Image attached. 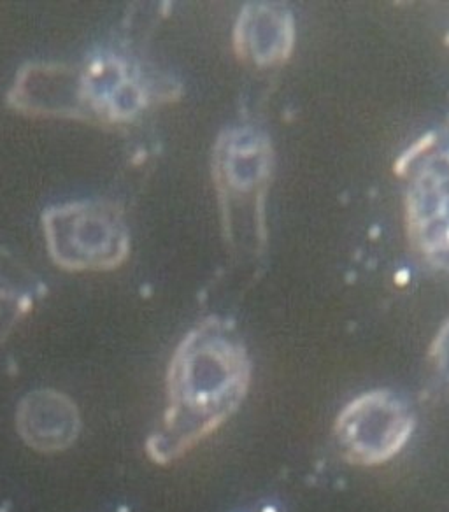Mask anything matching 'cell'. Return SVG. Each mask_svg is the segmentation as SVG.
I'll use <instances>...</instances> for the list:
<instances>
[{
  "label": "cell",
  "instance_id": "2",
  "mask_svg": "<svg viewBox=\"0 0 449 512\" xmlns=\"http://www.w3.org/2000/svg\"><path fill=\"white\" fill-rule=\"evenodd\" d=\"M48 251L67 271H109L129 253L122 214L107 202H69L51 207L43 218Z\"/></svg>",
  "mask_w": 449,
  "mask_h": 512
},
{
  "label": "cell",
  "instance_id": "1",
  "mask_svg": "<svg viewBox=\"0 0 449 512\" xmlns=\"http://www.w3.org/2000/svg\"><path fill=\"white\" fill-rule=\"evenodd\" d=\"M251 381V362L236 330L209 318L188 332L167 372V407L146 441V455L171 465L206 441L241 407Z\"/></svg>",
  "mask_w": 449,
  "mask_h": 512
},
{
  "label": "cell",
  "instance_id": "8",
  "mask_svg": "<svg viewBox=\"0 0 449 512\" xmlns=\"http://www.w3.org/2000/svg\"><path fill=\"white\" fill-rule=\"evenodd\" d=\"M435 362L442 377L449 384V325L442 330L434 344Z\"/></svg>",
  "mask_w": 449,
  "mask_h": 512
},
{
  "label": "cell",
  "instance_id": "3",
  "mask_svg": "<svg viewBox=\"0 0 449 512\" xmlns=\"http://www.w3.org/2000/svg\"><path fill=\"white\" fill-rule=\"evenodd\" d=\"M416 427L413 409L386 390L364 393L335 420V441L346 462L378 467L406 448Z\"/></svg>",
  "mask_w": 449,
  "mask_h": 512
},
{
  "label": "cell",
  "instance_id": "7",
  "mask_svg": "<svg viewBox=\"0 0 449 512\" xmlns=\"http://www.w3.org/2000/svg\"><path fill=\"white\" fill-rule=\"evenodd\" d=\"M23 314L22 300L13 293L0 290V339L9 334V330L15 327L16 321Z\"/></svg>",
  "mask_w": 449,
  "mask_h": 512
},
{
  "label": "cell",
  "instance_id": "4",
  "mask_svg": "<svg viewBox=\"0 0 449 512\" xmlns=\"http://www.w3.org/2000/svg\"><path fill=\"white\" fill-rule=\"evenodd\" d=\"M267 172L269 148L262 137L246 128L221 134L214 150V179L223 221L229 223L227 234L236 227L237 218L243 216L244 195L248 200H257Z\"/></svg>",
  "mask_w": 449,
  "mask_h": 512
},
{
  "label": "cell",
  "instance_id": "5",
  "mask_svg": "<svg viewBox=\"0 0 449 512\" xmlns=\"http://www.w3.org/2000/svg\"><path fill=\"white\" fill-rule=\"evenodd\" d=\"M81 414L74 400L57 390L25 395L16 409V430L30 449L55 455L74 446L81 434Z\"/></svg>",
  "mask_w": 449,
  "mask_h": 512
},
{
  "label": "cell",
  "instance_id": "6",
  "mask_svg": "<svg viewBox=\"0 0 449 512\" xmlns=\"http://www.w3.org/2000/svg\"><path fill=\"white\" fill-rule=\"evenodd\" d=\"M290 22L276 9L246 8L236 29V48L255 64L269 65L285 57L290 48Z\"/></svg>",
  "mask_w": 449,
  "mask_h": 512
}]
</instances>
